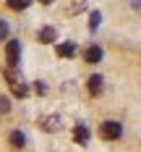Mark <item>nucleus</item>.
<instances>
[{"label": "nucleus", "instance_id": "nucleus-10", "mask_svg": "<svg viewBox=\"0 0 141 152\" xmlns=\"http://www.w3.org/2000/svg\"><path fill=\"white\" fill-rule=\"evenodd\" d=\"M29 5H31V0H8V8H13V11H24Z\"/></svg>", "mask_w": 141, "mask_h": 152}, {"label": "nucleus", "instance_id": "nucleus-4", "mask_svg": "<svg viewBox=\"0 0 141 152\" xmlns=\"http://www.w3.org/2000/svg\"><path fill=\"white\" fill-rule=\"evenodd\" d=\"M84 61H86V63H99V61H102V47H99V45H89V47H86V53H84Z\"/></svg>", "mask_w": 141, "mask_h": 152}, {"label": "nucleus", "instance_id": "nucleus-9", "mask_svg": "<svg viewBox=\"0 0 141 152\" xmlns=\"http://www.w3.org/2000/svg\"><path fill=\"white\" fill-rule=\"evenodd\" d=\"M39 42H55V29L52 26H45V29H39Z\"/></svg>", "mask_w": 141, "mask_h": 152}, {"label": "nucleus", "instance_id": "nucleus-15", "mask_svg": "<svg viewBox=\"0 0 141 152\" xmlns=\"http://www.w3.org/2000/svg\"><path fill=\"white\" fill-rule=\"evenodd\" d=\"M34 89L39 92V94H45V81H37V87H34Z\"/></svg>", "mask_w": 141, "mask_h": 152}, {"label": "nucleus", "instance_id": "nucleus-6", "mask_svg": "<svg viewBox=\"0 0 141 152\" xmlns=\"http://www.w3.org/2000/svg\"><path fill=\"white\" fill-rule=\"evenodd\" d=\"M76 55V45L73 42H60L58 45V58H73Z\"/></svg>", "mask_w": 141, "mask_h": 152}, {"label": "nucleus", "instance_id": "nucleus-2", "mask_svg": "<svg viewBox=\"0 0 141 152\" xmlns=\"http://www.w3.org/2000/svg\"><path fill=\"white\" fill-rule=\"evenodd\" d=\"M18 58H21V42L18 39H8V45H5V61H8V66L16 68Z\"/></svg>", "mask_w": 141, "mask_h": 152}, {"label": "nucleus", "instance_id": "nucleus-12", "mask_svg": "<svg viewBox=\"0 0 141 152\" xmlns=\"http://www.w3.org/2000/svg\"><path fill=\"white\" fill-rule=\"evenodd\" d=\"M99 21H102V13L99 11H92V16H89V29H97Z\"/></svg>", "mask_w": 141, "mask_h": 152}, {"label": "nucleus", "instance_id": "nucleus-5", "mask_svg": "<svg viewBox=\"0 0 141 152\" xmlns=\"http://www.w3.org/2000/svg\"><path fill=\"white\" fill-rule=\"evenodd\" d=\"M39 126L45 131H58L60 129V118L58 115H47V118H39Z\"/></svg>", "mask_w": 141, "mask_h": 152}, {"label": "nucleus", "instance_id": "nucleus-1", "mask_svg": "<svg viewBox=\"0 0 141 152\" xmlns=\"http://www.w3.org/2000/svg\"><path fill=\"white\" fill-rule=\"evenodd\" d=\"M120 134H123V126L118 121H105L102 126H99V137L107 139V142H115V139H120Z\"/></svg>", "mask_w": 141, "mask_h": 152}, {"label": "nucleus", "instance_id": "nucleus-14", "mask_svg": "<svg viewBox=\"0 0 141 152\" xmlns=\"http://www.w3.org/2000/svg\"><path fill=\"white\" fill-rule=\"evenodd\" d=\"M5 37H8V24L0 21V39H5Z\"/></svg>", "mask_w": 141, "mask_h": 152}, {"label": "nucleus", "instance_id": "nucleus-3", "mask_svg": "<svg viewBox=\"0 0 141 152\" xmlns=\"http://www.w3.org/2000/svg\"><path fill=\"white\" fill-rule=\"evenodd\" d=\"M5 76H8V81H11V92H13L16 97H26V94H29L26 84H24L21 79H16V76H11V74H5Z\"/></svg>", "mask_w": 141, "mask_h": 152}, {"label": "nucleus", "instance_id": "nucleus-7", "mask_svg": "<svg viewBox=\"0 0 141 152\" xmlns=\"http://www.w3.org/2000/svg\"><path fill=\"white\" fill-rule=\"evenodd\" d=\"M102 84H105V81H102V76H99V74L89 76V94H92V97H97V94L102 92Z\"/></svg>", "mask_w": 141, "mask_h": 152}, {"label": "nucleus", "instance_id": "nucleus-11", "mask_svg": "<svg viewBox=\"0 0 141 152\" xmlns=\"http://www.w3.org/2000/svg\"><path fill=\"white\" fill-rule=\"evenodd\" d=\"M11 144H13V147H24V144H26V137H24L21 131H13V134H11Z\"/></svg>", "mask_w": 141, "mask_h": 152}, {"label": "nucleus", "instance_id": "nucleus-13", "mask_svg": "<svg viewBox=\"0 0 141 152\" xmlns=\"http://www.w3.org/2000/svg\"><path fill=\"white\" fill-rule=\"evenodd\" d=\"M11 105H8V97H0V113H8Z\"/></svg>", "mask_w": 141, "mask_h": 152}, {"label": "nucleus", "instance_id": "nucleus-16", "mask_svg": "<svg viewBox=\"0 0 141 152\" xmlns=\"http://www.w3.org/2000/svg\"><path fill=\"white\" fill-rule=\"evenodd\" d=\"M39 3H42V5H50V3H52V0H39Z\"/></svg>", "mask_w": 141, "mask_h": 152}, {"label": "nucleus", "instance_id": "nucleus-8", "mask_svg": "<svg viewBox=\"0 0 141 152\" xmlns=\"http://www.w3.org/2000/svg\"><path fill=\"white\" fill-rule=\"evenodd\" d=\"M73 139L81 142V144H84V142H89V129H86L84 123H78L76 129H73Z\"/></svg>", "mask_w": 141, "mask_h": 152}]
</instances>
